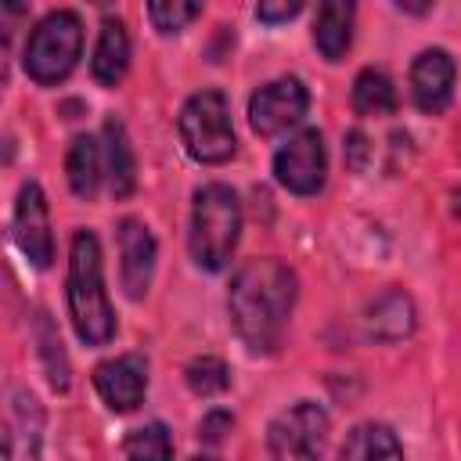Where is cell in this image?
<instances>
[{"label":"cell","mask_w":461,"mask_h":461,"mask_svg":"<svg viewBox=\"0 0 461 461\" xmlns=\"http://www.w3.org/2000/svg\"><path fill=\"white\" fill-rule=\"evenodd\" d=\"M295 274L277 259H249L227 288V313L234 335L249 353H274L285 339L295 306Z\"/></svg>","instance_id":"1"},{"label":"cell","mask_w":461,"mask_h":461,"mask_svg":"<svg viewBox=\"0 0 461 461\" xmlns=\"http://www.w3.org/2000/svg\"><path fill=\"white\" fill-rule=\"evenodd\" d=\"M68 313L72 328L86 346H104L115 335V317L101 274V245L94 230H76L68 256Z\"/></svg>","instance_id":"2"},{"label":"cell","mask_w":461,"mask_h":461,"mask_svg":"<svg viewBox=\"0 0 461 461\" xmlns=\"http://www.w3.org/2000/svg\"><path fill=\"white\" fill-rule=\"evenodd\" d=\"M241 234V202L227 184H205L194 191L191 209V259L202 270H223Z\"/></svg>","instance_id":"3"},{"label":"cell","mask_w":461,"mask_h":461,"mask_svg":"<svg viewBox=\"0 0 461 461\" xmlns=\"http://www.w3.org/2000/svg\"><path fill=\"white\" fill-rule=\"evenodd\" d=\"M79 47H83V25H79V18L72 11L47 14L32 29V36L25 43V72H29V79L40 83V86L61 83L76 68Z\"/></svg>","instance_id":"4"},{"label":"cell","mask_w":461,"mask_h":461,"mask_svg":"<svg viewBox=\"0 0 461 461\" xmlns=\"http://www.w3.org/2000/svg\"><path fill=\"white\" fill-rule=\"evenodd\" d=\"M180 140L187 155L202 166H220L234 155V126L227 97L220 90H202L180 108Z\"/></svg>","instance_id":"5"},{"label":"cell","mask_w":461,"mask_h":461,"mask_svg":"<svg viewBox=\"0 0 461 461\" xmlns=\"http://www.w3.org/2000/svg\"><path fill=\"white\" fill-rule=\"evenodd\" d=\"M328 439V411L313 400L285 407L267 429V450L274 457H317Z\"/></svg>","instance_id":"6"},{"label":"cell","mask_w":461,"mask_h":461,"mask_svg":"<svg viewBox=\"0 0 461 461\" xmlns=\"http://www.w3.org/2000/svg\"><path fill=\"white\" fill-rule=\"evenodd\" d=\"M310 108V94L295 76H281L267 86H259L249 101V122L259 137H274L285 133L288 126H295Z\"/></svg>","instance_id":"7"},{"label":"cell","mask_w":461,"mask_h":461,"mask_svg":"<svg viewBox=\"0 0 461 461\" xmlns=\"http://www.w3.org/2000/svg\"><path fill=\"white\" fill-rule=\"evenodd\" d=\"M274 173H277L281 187H288L292 194H317L324 187V173H328V155H324L321 133L317 130L295 133L274 155Z\"/></svg>","instance_id":"8"},{"label":"cell","mask_w":461,"mask_h":461,"mask_svg":"<svg viewBox=\"0 0 461 461\" xmlns=\"http://www.w3.org/2000/svg\"><path fill=\"white\" fill-rule=\"evenodd\" d=\"M11 234L14 245L22 249V256L32 267H47L54 259V238H50V220H47V198L40 191V184H22L18 202H14V216H11Z\"/></svg>","instance_id":"9"},{"label":"cell","mask_w":461,"mask_h":461,"mask_svg":"<svg viewBox=\"0 0 461 461\" xmlns=\"http://www.w3.org/2000/svg\"><path fill=\"white\" fill-rule=\"evenodd\" d=\"M94 385L101 393V400L126 414L133 411L140 400H144V389H148V364L140 353H122L115 360H104L94 367Z\"/></svg>","instance_id":"10"},{"label":"cell","mask_w":461,"mask_h":461,"mask_svg":"<svg viewBox=\"0 0 461 461\" xmlns=\"http://www.w3.org/2000/svg\"><path fill=\"white\" fill-rule=\"evenodd\" d=\"M454 76H457V65L447 50L432 47V50H421L411 65V94H414V104L429 115H439L450 97H454Z\"/></svg>","instance_id":"11"},{"label":"cell","mask_w":461,"mask_h":461,"mask_svg":"<svg viewBox=\"0 0 461 461\" xmlns=\"http://www.w3.org/2000/svg\"><path fill=\"white\" fill-rule=\"evenodd\" d=\"M119 252H122V288L130 299H144L151 288L155 274V238L140 220H122L119 223Z\"/></svg>","instance_id":"12"},{"label":"cell","mask_w":461,"mask_h":461,"mask_svg":"<svg viewBox=\"0 0 461 461\" xmlns=\"http://www.w3.org/2000/svg\"><path fill=\"white\" fill-rule=\"evenodd\" d=\"M418 324V313H414V303L403 288H389L382 292L367 310H364V331L367 339L375 342H400L414 331Z\"/></svg>","instance_id":"13"},{"label":"cell","mask_w":461,"mask_h":461,"mask_svg":"<svg viewBox=\"0 0 461 461\" xmlns=\"http://www.w3.org/2000/svg\"><path fill=\"white\" fill-rule=\"evenodd\" d=\"M40 436H43V411L32 393L14 389L11 396V414H7V432H4V457H40Z\"/></svg>","instance_id":"14"},{"label":"cell","mask_w":461,"mask_h":461,"mask_svg":"<svg viewBox=\"0 0 461 461\" xmlns=\"http://www.w3.org/2000/svg\"><path fill=\"white\" fill-rule=\"evenodd\" d=\"M353 14H357V0H321L317 22H313V43H317L321 58L339 61L349 50Z\"/></svg>","instance_id":"15"},{"label":"cell","mask_w":461,"mask_h":461,"mask_svg":"<svg viewBox=\"0 0 461 461\" xmlns=\"http://www.w3.org/2000/svg\"><path fill=\"white\" fill-rule=\"evenodd\" d=\"M104 166H108V187L115 198H126L137 187V158H133V144L126 137V126L119 119L104 122Z\"/></svg>","instance_id":"16"},{"label":"cell","mask_w":461,"mask_h":461,"mask_svg":"<svg viewBox=\"0 0 461 461\" xmlns=\"http://www.w3.org/2000/svg\"><path fill=\"white\" fill-rule=\"evenodd\" d=\"M130 68V36L122 29V22H104L101 25V36H97V47H94V61H90V72L101 86H115Z\"/></svg>","instance_id":"17"},{"label":"cell","mask_w":461,"mask_h":461,"mask_svg":"<svg viewBox=\"0 0 461 461\" xmlns=\"http://www.w3.org/2000/svg\"><path fill=\"white\" fill-rule=\"evenodd\" d=\"M101 148L94 137H76L72 148H68V158H65V169H68V187L76 198H94L97 187H101Z\"/></svg>","instance_id":"18"},{"label":"cell","mask_w":461,"mask_h":461,"mask_svg":"<svg viewBox=\"0 0 461 461\" xmlns=\"http://www.w3.org/2000/svg\"><path fill=\"white\" fill-rule=\"evenodd\" d=\"M353 108L357 115H393L396 112V86L382 68H364L353 79Z\"/></svg>","instance_id":"19"},{"label":"cell","mask_w":461,"mask_h":461,"mask_svg":"<svg viewBox=\"0 0 461 461\" xmlns=\"http://www.w3.org/2000/svg\"><path fill=\"white\" fill-rule=\"evenodd\" d=\"M339 454H342V457H403V447H400V439L393 436L389 425L367 421V425H357V429L342 439Z\"/></svg>","instance_id":"20"},{"label":"cell","mask_w":461,"mask_h":461,"mask_svg":"<svg viewBox=\"0 0 461 461\" xmlns=\"http://www.w3.org/2000/svg\"><path fill=\"white\" fill-rule=\"evenodd\" d=\"M36 349H40V360H43V371H47V382L65 393L68 389V357L61 349V339H58V328L50 324L47 313H36Z\"/></svg>","instance_id":"21"},{"label":"cell","mask_w":461,"mask_h":461,"mask_svg":"<svg viewBox=\"0 0 461 461\" xmlns=\"http://www.w3.org/2000/svg\"><path fill=\"white\" fill-rule=\"evenodd\" d=\"M184 378H187V389L194 396H220L230 385V371L220 357H194L184 367Z\"/></svg>","instance_id":"22"},{"label":"cell","mask_w":461,"mask_h":461,"mask_svg":"<svg viewBox=\"0 0 461 461\" xmlns=\"http://www.w3.org/2000/svg\"><path fill=\"white\" fill-rule=\"evenodd\" d=\"M202 14V0H148V18L158 32H180Z\"/></svg>","instance_id":"23"},{"label":"cell","mask_w":461,"mask_h":461,"mask_svg":"<svg viewBox=\"0 0 461 461\" xmlns=\"http://www.w3.org/2000/svg\"><path fill=\"white\" fill-rule=\"evenodd\" d=\"M122 454H126V457H173L169 429L158 425V421H151V425L130 432L126 443H122Z\"/></svg>","instance_id":"24"},{"label":"cell","mask_w":461,"mask_h":461,"mask_svg":"<svg viewBox=\"0 0 461 461\" xmlns=\"http://www.w3.org/2000/svg\"><path fill=\"white\" fill-rule=\"evenodd\" d=\"M234 429V418L227 411H209L202 421H198V443L205 447H220L227 439V432Z\"/></svg>","instance_id":"25"},{"label":"cell","mask_w":461,"mask_h":461,"mask_svg":"<svg viewBox=\"0 0 461 461\" xmlns=\"http://www.w3.org/2000/svg\"><path fill=\"white\" fill-rule=\"evenodd\" d=\"M303 11V0H256V18L263 25H281Z\"/></svg>","instance_id":"26"},{"label":"cell","mask_w":461,"mask_h":461,"mask_svg":"<svg viewBox=\"0 0 461 461\" xmlns=\"http://www.w3.org/2000/svg\"><path fill=\"white\" fill-rule=\"evenodd\" d=\"M367 158H371V144H367V137H364L360 130H349V133H346V166H349L353 173H364Z\"/></svg>","instance_id":"27"},{"label":"cell","mask_w":461,"mask_h":461,"mask_svg":"<svg viewBox=\"0 0 461 461\" xmlns=\"http://www.w3.org/2000/svg\"><path fill=\"white\" fill-rule=\"evenodd\" d=\"M396 7L407 11V14H425L432 7V0H396Z\"/></svg>","instance_id":"28"},{"label":"cell","mask_w":461,"mask_h":461,"mask_svg":"<svg viewBox=\"0 0 461 461\" xmlns=\"http://www.w3.org/2000/svg\"><path fill=\"white\" fill-rule=\"evenodd\" d=\"M4 11L7 14H22V11H29V0H4Z\"/></svg>","instance_id":"29"},{"label":"cell","mask_w":461,"mask_h":461,"mask_svg":"<svg viewBox=\"0 0 461 461\" xmlns=\"http://www.w3.org/2000/svg\"><path fill=\"white\" fill-rule=\"evenodd\" d=\"M94 4H108V0H94Z\"/></svg>","instance_id":"30"}]
</instances>
